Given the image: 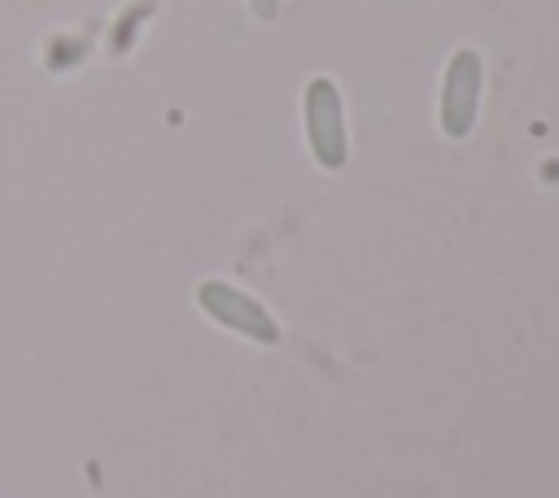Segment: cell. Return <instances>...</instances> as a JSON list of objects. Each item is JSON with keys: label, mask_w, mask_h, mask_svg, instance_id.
Here are the masks:
<instances>
[{"label": "cell", "mask_w": 559, "mask_h": 498, "mask_svg": "<svg viewBox=\"0 0 559 498\" xmlns=\"http://www.w3.org/2000/svg\"><path fill=\"white\" fill-rule=\"evenodd\" d=\"M301 114H306V140L310 153L323 170H341L349 162V135H345V109H341V87L332 79H310L306 96H301Z\"/></svg>", "instance_id": "cell-1"}, {"label": "cell", "mask_w": 559, "mask_h": 498, "mask_svg": "<svg viewBox=\"0 0 559 498\" xmlns=\"http://www.w3.org/2000/svg\"><path fill=\"white\" fill-rule=\"evenodd\" d=\"M197 306L214 323H223L227 332H240L258 345H280V323L271 319V310L258 297H249L245 288L227 284V280H201L197 284Z\"/></svg>", "instance_id": "cell-2"}, {"label": "cell", "mask_w": 559, "mask_h": 498, "mask_svg": "<svg viewBox=\"0 0 559 498\" xmlns=\"http://www.w3.org/2000/svg\"><path fill=\"white\" fill-rule=\"evenodd\" d=\"M480 79H485V66H480V52L476 48H459L445 66V79H441V100H437V122L450 140H463L472 135L476 127V114H480Z\"/></svg>", "instance_id": "cell-3"}, {"label": "cell", "mask_w": 559, "mask_h": 498, "mask_svg": "<svg viewBox=\"0 0 559 498\" xmlns=\"http://www.w3.org/2000/svg\"><path fill=\"white\" fill-rule=\"evenodd\" d=\"M249 9H253V17H262V22H271V17L280 13V0H249Z\"/></svg>", "instance_id": "cell-4"}]
</instances>
